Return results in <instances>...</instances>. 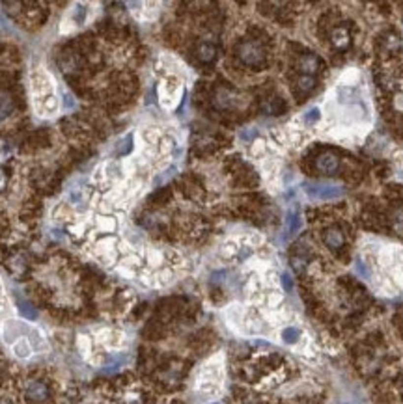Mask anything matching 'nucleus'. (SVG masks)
<instances>
[{"instance_id": "1", "label": "nucleus", "mask_w": 403, "mask_h": 404, "mask_svg": "<svg viewBox=\"0 0 403 404\" xmlns=\"http://www.w3.org/2000/svg\"><path fill=\"white\" fill-rule=\"evenodd\" d=\"M30 88H32V99L37 114L43 117H53L58 112V97H56V86L49 77V73L41 67L32 71Z\"/></svg>"}, {"instance_id": "2", "label": "nucleus", "mask_w": 403, "mask_h": 404, "mask_svg": "<svg viewBox=\"0 0 403 404\" xmlns=\"http://www.w3.org/2000/svg\"><path fill=\"white\" fill-rule=\"evenodd\" d=\"M220 380H222V369L217 361H211L204 367L202 375L198 378V389L206 395H213L220 387Z\"/></svg>"}, {"instance_id": "3", "label": "nucleus", "mask_w": 403, "mask_h": 404, "mask_svg": "<svg viewBox=\"0 0 403 404\" xmlns=\"http://www.w3.org/2000/svg\"><path fill=\"white\" fill-rule=\"evenodd\" d=\"M306 194L312 200H321V202H331V200H338L343 196V190L336 185H325V183H312L306 185Z\"/></svg>"}, {"instance_id": "4", "label": "nucleus", "mask_w": 403, "mask_h": 404, "mask_svg": "<svg viewBox=\"0 0 403 404\" xmlns=\"http://www.w3.org/2000/svg\"><path fill=\"white\" fill-rule=\"evenodd\" d=\"M181 84L176 79L164 80L161 86H159V97H161V105L164 108H174L179 103V97H181Z\"/></svg>"}, {"instance_id": "5", "label": "nucleus", "mask_w": 403, "mask_h": 404, "mask_svg": "<svg viewBox=\"0 0 403 404\" xmlns=\"http://www.w3.org/2000/svg\"><path fill=\"white\" fill-rule=\"evenodd\" d=\"M338 168H340V160L332 153H323L321 157L317 158V170L327 175H334L338 172Z\"/></svg>"}, {"instance_id": "6", "label": "nucleus", "mask_w": 403, "mask_h": 404, "mask_svg": "<svg viewBox=\"0 0 403 404\" xmlns=\"http://www.w3.org/2000/svg\"><path fill=\"white\" fill-rule=\"evenodd\" d=\"M343 233H341L340 229L336 228H331L327 229L325 233H323V242H325V246L331 248V250H338V248L343 246Z\"/></svg>"}, {"instance_id": "7", "label": "nucleus", "mask_w": 403, "mask_h": 404, "mask_svg": "<svg viewBox=\"0 0 403 404\" xmlns=\"http://www.w3.org/2000/svg\"><path fill=\"white\" fill-rule=\"evenodd\" d=\"M11 350L17 358H30L34 348H32V343L28 341L27 337H19L17 341L11 343Z\"/></svg>"}, {"instance_id": "8", "label": "nucleus", "mask_w": 403, "mask_h": 404, "mask_svg": "<svg viewBox=\"0 0 403 404\" xmlns=\"http://www.w3.org/2000/svg\"><path fill=\"white\" fill-rule=\"evenodd\" d=\"M317 58L315 56H312V54H308V56H305V58H301V71H305L308 77H312L313 73L317 71Z\"/></svg>"}, {"instance_id": "9", "label": "nucleus", "mask_w": 403, "mask_h": 404, "mask_svg": "<svg viewBox=\"0 0 403 404\" xmlns=\"http://www.w3.org/2000/svg\"><path fill=\"white\" fill-rule=\"evenodd\" d=\"M241 58L248 63H256L261 58V54L254 45H245L241 49Z\"/></svg>"}, {"instance_id": "10", "label": "nucleus", "mask_w": 403, "mask_h": 404, "mask_svg": "<svg viewBox=\"0 0 403 404\" xmlns=\"http://www.w3.org/2000/svg\"><path fill=\"white\" fill-rule=\"evenodd\" d=\"M332 43L336 45L338 49L347 47V45H349V34H347V30H345V28H336V30L332 32Z\"/></svg>"}, {"instance_id": "11", "label": "nucleus", "mask_w": 403, "mask_h": 404, "mask_svg": "<svg viewBox=\"0 0 403 404\" xmlns=\"http://www.w3.org/2000/svg\"><path fill=\"white\" fill-rule=\"evenodd\" d=\"M287 224H289V233H291V235H295L297 231L301 229V226H303L301 212H297V211L291 212V214H289V218H287Z\"/></svg>"}, {"instance_id": "12", "label": "nucleus", "mask_w": 403, "mask_h": 404, "mask_svg": "<svg viewBox=\"0 0 403 404\" xmlns=\"http://www.w3.org/2000/svg\"><path fill=\"white\" fill-rule=\"evenodd\" d=\"M319 117H321V114H319V108H310V110H306V114L303 115V119H305L306 125H315L317 121H319Z\"/></svg>"}, {"instance_id": "13", "label": "nucleus", "mask_w": 403, "mask_h": 404, "mask_svg": "<svg viewBox=\"0 0 403 404\" xmlns=\"http://www.w3.org/2000/svg\"><path fill=\"white\" fill-rule=\"evenodd\" d=\"M299 337H301V332H299L297 328H286V330L282 332V339L286 343H297Z\"/></svg>"}, {"instance_id": "14", "label": "nucleus", "mask_w": 403, "mask_h": 404, "mask_svg": "<svg viewBox=\"0 0 403 404\" xmlns=\"http://www.w3.org/2000/svg\"><path fill=\"white\" fill-rule=\"evenodd\" d=\"M392 228H394L398 233L403 235V209H398V211L392 214Z\"/></svg>"}, {"instance_id": "15", "label": "nucleus", "mask_w": 403, "mask_h": 404, "mask_svg": "<svg viewBox=\"0 0 403 404\" xmlns=\"http://www.w3.org/2000/svg\"><path fill=\"white\" fill-rule=\"evenodd\" d=\"M313 86H315V80H313V77L305 75V77H301V79H299V89H301V91H310Z\"/></svg>"}, {"instance_id": "16", "label": "nucleus", "mask_w": 403, "mask_h": 404, "mask_svg": "<svg viewBox=\"0 0 403 404\" xmlns=\"http://www.w3.org/2000/svg\"><path fill=\"white\" fill-rule=\"evenodd\" d=\"M213 53H215V51H213V47H209V45H202V47H200V58H202V60H211V58H213Z\"/></svg>"}, {"instance_id": "17", "label": "nucleus", "mask_w": 403, "mask_h": 404, "mask_svg": "<svg viewBox=\"0 0 403 404\" xmlns=\"http://www.w3.org/2000/svg\"><path fill=\"white\" fill-rule=\"evenodd\" d=\"M291 263H293V268H295L297 272H303L306 266V259L305 257H293L291 259Z\"/></svg>"}, {"instance_id": "18", "label": "nucleus", "mask_w": 403, "mask_h": 404, "mask_svg": "<svg viewBox=\"0 0 403 404\" xmlns=\"http://www.w3.org/2000/svg\"><path fill=\"white\" fill-rule=\"evenodd\" d=\"M282 283H284V287H286L287 290H291V287H293V283H291V280H289V276H282Z\"/></svg>"}]
</instances>
